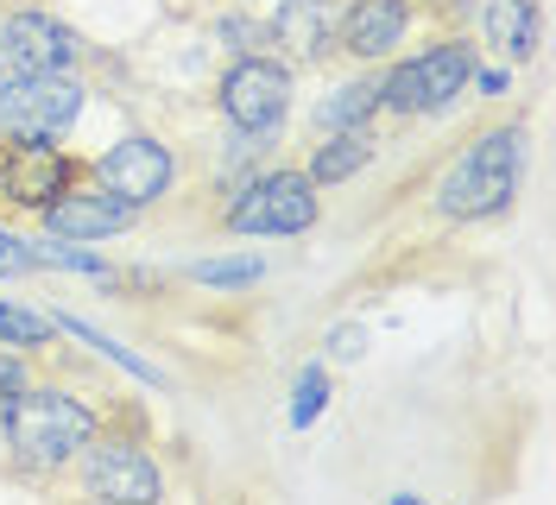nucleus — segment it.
I'll return each instance as SVG.
<instances>
[{"instance_id":"9d476101","label":"nucleus","mask_w":556,"mask_h":505,"mask_svg":"<svg viewBox=\"0 0 556 505\" xmlns=\"http://www.w3.org/2000/svg\"><path fill=\"white\" fill-rule=\"evenodd\" d=\"M83 177V159H70L64 146H33V139H0V202L38 215L51 197H64Z\"/></svg>"},{"instance_id":"423d86ee","label":"nucleus","mask_w":556,"mask_h":505,"mask_svg":"<svg viewBox=\"0 0 556 505\" xmlns=\"http://www.w3.org/2000/svg\"><path fill=\"white\" fill-rule=\"evenodd\" d=\"M291 108H298V70L285 58H273V51L228 58V70L215 76V114L235 134H253V139H273L278 146Z\"/></svg>"},{"instance_id":"6ab92c4d","label":"nucleus","mask_w":556,"mask_h":505,"mask_svg":"<svg viewBox=\"0 0 556 505\" xmlns=\"http://www.w3.org/2000/svg\"><path fill=\"white\" fill-rule=\"evenodd\" d=\"M58 336H76V341H89V348H96L102 361H114V367H127V373H134L139 386H165V373H159V367H146V361L134 354V348H121V341H108L102 329H89L83 316H64V310H58Z\"/></svg>"},{"instance_id":"6e6552de","label":"nucleus","mask_w":556,"mask_h":505,"mask_svg":"<svg viewBox=\"0 0 556 505\" xmlns=\"http://www.w3.org/2000/svg\"><path fill=\"white\" fill-rule=\"evenodd\" d=\"M83 177L114 190L121 202H134L146 215V209H159L177 190V146L165 134H121L96 159H83Z\"/></svg>"},{"instance_id":"2eb2a0df","label":"nucleus","mask_w":556,"mask_h":505,"mask_svg":"<svg viewBox=\"0 0 556 505\" xmlns=\"http://www.w3.org/2000/svg\"><path fill=\"white\" fill-rule=\"evenodd\" d=\"M481 38L493 58L519 70L538 51V0H481Z\"/></svg>"},{"instance_id":"f3484780","label":"nucleus","mask_w":556,"mask_h":505,"mask_svg":"<svg viewBox=\"0 0 556 505\" xmlns=\"http://www.w3.org/2000/svg\"><path fill=\"white\" fill-rule=\"evenodd\" d=\"M58 341V316H45L20 298H0V348H20V354H45Z\"/></svg>"},{"instance_id":"0eeeda50","label":"nucleus","mask_w":556,"mask_h":505,"mask_svg":"<svg viewBox=\"0 0 556 505\" xmlns=\"http://www.w3.org/2000/svg\"><path fill=\"white\" fill-rule=\"evenodd\" d=\"M70 474H76V487H83L89 500H114V505L165 500V468H159V455H152L139 437L108 430V424L83 442V455L70 462Z\"/></svg>"},{"instance_id":"f257e3e1","label":"nucleus","mask_w":556,"mask_h":505,"mask_svg":"<svg viewBox=\"0 0 556 505\" xmlns=\"http://www.w3.org/2000/svg\"><path fill=\"white\" fill-rule=\"evenodd\" d=\"M525 159H531V134L525 121H500V127H481L455 152L443 177L430 184V209L443 222H493L519 202V184H525Z\"/></svg>"},{"instance_id":"a211bd4d","label":"nucleus","mask_w":556,"mask_h":505,"mask_svg":"<svg viewBox=\"0 0 556 505\" xmlns=\"http://www.w3.org/2000/svg\"><path fill=\"white\" fill-rule=\"evenodd\" d=\"M260 278H266V260L260 253H215V260H197L190 266V285H203V291H247Z\"/></svg>"},{"instance_id":"4468645a","label":"nucleus","mask_w":556,"mask_h":505,"mask_svg":"<svg viewBox=\"0 0 556 505\" xmlns=\"http://www.w3.org/2000/svg\"><path fill=\"white\" fill-rule=\"evenodd\" d=\"M374 159H380V134H374V127H342V134H316L304 177H311L316 190H336V184H348V177H361V171L374 165Z\"/></svg>"},{"instance_id":"5701e85b","label":"nucleus","mask_w":556,"mask_h":505,"mask_svg":"<svg viewBox=\"0 0 556 505\" xmlns=\"http://www.w3.org/2000/svg\"><path fill=\"white\" fill-rule=\"evenodd\" d=\"M33 266V240L26 235H13V228H0V278H26Z\"/></svg>"},{"instance_id":"20e7f679","label":"nucleus","mask_w":556,"mask_h":505,"mask_svg":"<svg viewBox=\"0 0 556 505\" xmlns=\"http://www.w3.org/2000/svg\"><path fill=\"white\" fill-rule=\"evenodd\" d=\"M475 70H481V45H468L462 33L430 38L424 51L399 58V64L380 76V114H399V121L450 114L455 101L468 96Z\"/></svg>"},{"instance_id":"412c9836","label":"nucleus","mask_w":556,"mask_h":505,"mask_svg":"<svg viewBox=\"0 0 556 505\" xmlns=\"http://www.w3.org/2000/svg\"><path fill=\"white\" fill-rule=\"evenodd\" d=\"M329 367H304L298 373V386H291V430H311L316 417L329 411Z\"/></svg>"},{"instance_id":"b1692460","label":"nucleus","mask_w":556,"mask_h":505,"mask_svg":"<svg viewBox=\"0 0 556 505\" xmlns=\"http://www.w3.org/2000/svg\"><path fill=\"white\" fill-rule=\"evenodd\" d=\"M367 329H361V323H336V329H329V336H323V348H329V361H361V354H367Z\"/></svg>"},{"instance_id":"393cba45","label":"nucleus","mask_w":556,"mask_h":505,"mask_svg":"<svg viewBox=\"0 0 556 505\" xmlns=\"http://www.w3.org/2000/svg\"><path fill=\"white\" fill-rule=\"evenodd\" d=\"M468 89H481L486 101H500L506 89H513V70H475V83H468Z\"/></svg>"},{"instance_id":"aec40b11","label":"nucleus","mask_w":556,"mask_h":505,"mask_svg":"<svg viewBox=\"0 0 556 505\" xmlns=\"http://www.w3.org/2000/svg\"><path fill=\"white\" fill-rule=\"evenodd\" d=\"M208 38H215L228 58H247V51H266V20L235 7V13H215V20H208Z\"/></svg>"},{"instance_id":"9b49d317","label":"nucleus","mask_w":556,"mask_h":505,"mask_svg":"<svg viewBox=\"0 0 556 505\" xmlns=\"http://www.w3.org/2000/svg\"><path fill=\"white\" fill-rule=\"evenodd\" d=\"M38 228L51 240H121L139 228V209L134 202H121L114 190H102V184H70L64 197H51L45 209H38Z\"/></svg>"},{"instance_id":"4be33fe9","label":"nucleus","mask_w":556,"mask_h":505,"mask_svg":"<svg viewBox=\"0 0 556 505\" xmlns=\"http://www.w3.org/2000/svg\"><path fill=\"white\" fill-rule=\"evenodd\" d=\"M33 386V354H20V348H0V411L20 399Z\"/></svg>"},{"instance_id":"1a4fd4ad","label":"nucleus","mask_w":556,"mask_h":505,"mask_svg":"<svg viewBox=\"0 0 556 505\" xmlns=\"http://www.w3.org/2000/svg\"><path fill=\"white\" fill-rule=\"evenodd\" d=\"M76 64H83V38L51 7L26 0V7L0 13V70H76Z\"/></svg>"},{"instance_id":"7ed1b4c3","label":"nucleus","mask_w":556,"mask_h":505,"mask_svg":"<svg viewBox=\"0 0 556 505\" xmlns=\"http://www.w3.org/2000/svg\"><path fill=\"white\" fill-rule=\"evenodd\" d=\"M316 222H323V190L304 177V165L247 171L222 197V235L235 240H298Z\"/></svg>"},{"instance_id":"f03ea898","label":"nucleus","mask_w":556,"mask_h":505,"mask_svg":"<svg viewBox=\"0 0 556 505\" xmlns=\"http://www.w3.org/2000/svg\"><path fill=\"white\" fill-rule=\"evenodd\" d=\"M108 417L96 411L89 399H76L70 386H26L20 399L0 411V442H7V462L20 474H33V480H51V474H64L76 455H83V442L102 430Z\"/></svg>"},{"instance_id":"f8f14e48","label":"nucleus","mask_w":556,"mask_h":505,"mask_svg":"<svg viewBox=\"0 0 556 505\" xmlns=\"http://www.w3.org/2000/svg\"><path fill=\"white\" fill-rule=\"evenodd\" d=\"M417 20V0H342V20H336V51L354 70L386 64L399 58V45Z\"/></svg>"},{"instance_id":"dca6fc26","label":"nucleus","mask_w":556,"mask_h":505,"mask_svg":"<svg viewBox=\"0 0 556 505\" xmlns=\"http://www.w3.org/2000/svg\"><path fill=\"white\" fill-rule=\"evenodd\" d=\"M380 121V76H348L336 89H323V101H311V134H342V127H374Z\"/></svg>"},{"instance_id":"39448f33","label":"nucleus","mask_w":556,"mask_h":505,"mask_svg":"<svg viewBox=\"0 0 556 505\" xmlns=\"http://www.w3.org/2000/svg\"><path fill=\"white\" fill-rule=\"evenodd\" d=\"M89 108V83L76 70H0V139L64 146Z\"/></svg>"},{"instance_id":"ddd939ff","label":"nucleus","mask_w":556,"mask_h":505,"mask_svg":"<svg viewBox=\"0 0 556 505\" xmlns=\"http://www.w3.org/2000/svg\"><path fill=\"white\" fill-rule=\"evenodd\" d=\"M336 20H342V0H278L266 13V51L291 70H311L336 51Z\"/></svg>"}]
</instances>
